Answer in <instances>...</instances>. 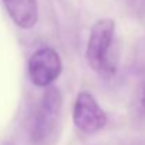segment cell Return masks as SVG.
<instances>
[{"instance_id":"8992f818","label":"cell","mask_w":145,"mask_h":145,"mask_svg":"<svg viewBox=\"0 0 145 145\" xmlns=\"http://www.w3.org/2000/svg\"><path fill=\"white\" fill-rule=\"evenodd\" d=\"M130 114L135 121H145V79L140 82L133 95L130 104Z\"/></svg>"},{"instance_id":"6da1fadb","label":"cell","mask_w":145,"mask_h":145,"mask_svg":"<svg viewBox=\"0 0 145 145\" xmlns=\"http://www.w3.org/2000/svg\"><path fill=\"white\" fill-rule=\"evenodd\" d=\"M89 66L101 78L110 79L117 73L118 44L116 38V24L111 18H103L95 23L86 47Z\"/></svg>"},{"instance_id":"277c9868","label":"cell","mask_w":145,"mask_h":145,"mask_svg":"<svg viewBox=\"0 0 145 145\" xmlns=\"http://www.w3.org/2000/svg\"><path fill=\"white\" fill-rule=\"evenodd\" d=\"M28 76L38 88L52 85L62 72V62L58 52L52 48L37 49L28 59Z\"/></svg>"},{"instance_id":"5b68a950","label":"cell","mask_w":145,"mask_h":145,"mask_svg":"<svg viewBox=\"0 0 145 145\" xmlns=\"http://www.w3.org/2000/svg\"><path fill=\"white\" fill-rule=\"evenodd\" d=\"M11 20L21 28L30 30L38 21L37 0H3Z\"/></svg>"},{"instance_id":"7a4b0ae2","label":"cell","mask_w":145,"mask_h":145,"mask_svg":"<svg viewBox=\"0 0 145 145\" xmlns=\"http://www.w3.org/2000/svg\"><path fill=\"white\" fill-rule=\"evenodd\" d=\"M62 107L61 92L51 86L42 95V99L34 113L31 124V138L34 142H42L54 133Z\"/></svg>"},{"instance_id":"3957f363","label":"cell","mask_w":145,"mask_h":145,"mask_svg":"<svg viewBox=\"0 0 145 145\" xmlns=\"http://www.w3.org/2000/svg\"><path fill=\"white\" fill-rule=\"evenodd\" d=\"M72 120L75 127L85 134L97 133L107 124V116L104 110L89 92L78 93L72 110Z\"/></svg>"}]
</instances>
